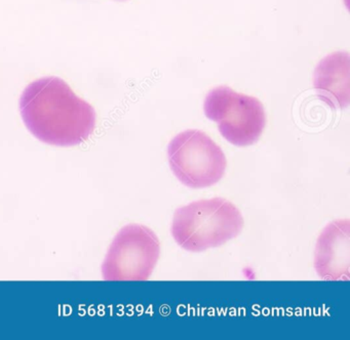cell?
I'll return each mask as SVG.
<instances>
[{
  "instance_id": "6da1fadb",
  "label": "cell",
  "mask_w": 350,
  "mask_h": 340,
  "mask_svg": "<svg viewBox=\"0 0 350 340\" xmlns=\"http://www.w3.org/2000/svg\"><path fill=\"white\" fill-rule=\"evenodd\" d=\"M20 112L30 133L55 146L81 144L96 128L93 106L77 97L63 79L56 77L30 83L22 94Z\"/></svg>"
},
{
  "instance_id": "7a4b0ae2",
  "label": "cell",
  "mask_w": 350,
  "mask_h": 340,
  "mask_svg": "<svg viewBox=\"0 0 350 340\" xmlns=\"http://www.w3.org/2000/svg\"><path fill=\"white\" fill-rule=\"evenodd\" d=\"M243 225V215L234 204L225 198H213L177 209L172 235L184 250L202 252L234 239Z\"/></svg>"
},
{
  "instance_id": "3957f363",
  "label": "cell",
  "mask_w": 350,
  "mask_h": 340,
  "mask_svg": "<svg viewBox=\"0 0 350 340\" xmlns=\"http://www.w3.org/2000/svg\"><path fill=\"white\" fill-rule=\"evenodd\" d=\"M167 157L176 177L190 188L210 187L226 172L222 148L202 131H184L174 137L167 147Z\"/></svg>"
},
{
  "instance_id": "277c9868",
  "label": "cell",
  "mask_w": 350,
  "mask_h": 340,
  "mask_svg": "<svg viewBox=\"0 0 350 340\" xmlns=\"http://www.w3.org/2000/svg\"><path fill=\"white\" fill-rule=\"evenodd\" d=\"M204 114L218 125L221 135L235 146L255 144L266 126L263 105L257 98L218 87L206 95Z\"/></svg>"
},
{
  "instance_id": "5b68a950",
  "label": "cell",
  "mask_w": 350,
  "mask_h": 340,
  "mask_svg": "<svg viewBox=\"0 0 350 340\" xmlns=\"http://www.w3.org/2000/svg\"><path fill=\"white\" fill-rule=\"evenodd\" d=\"M161 255V241L145 225L122 227L110 245L102 265L106 280H147Z\"/></svg>"
},
{
  "instance_id": "8992f818",
  "label": "cell",
  "mask_w": 350,
  "mask_h": 340,
  "mask_svg": "<svg viewBox=\"0 0 350 340\" xmlns=\"http://www.w3.org/2000/svg\"><path fill=\"white\" fill-rule=\"evenodd\" d=\"M350 221L329 223L317 239L314 267L323 280H349Z\"/></svg>"
},
{
  "instance_id": "52a82bcc",
  "label": "cell",
  "mask_w": 350,
  "mask_h": 340,
  "mask_svg": "<svg viewBox=\"0 0 350 340\" xmlns=\"http://www.w3.org/2000/svg\"><path fill=\"white\" fill-rule=\"evenodd\" d=\"M349 65L348 53L338 52L323 58L315 68V91L333 107L349 104Z\"/></svg>"
}]
</instances>
